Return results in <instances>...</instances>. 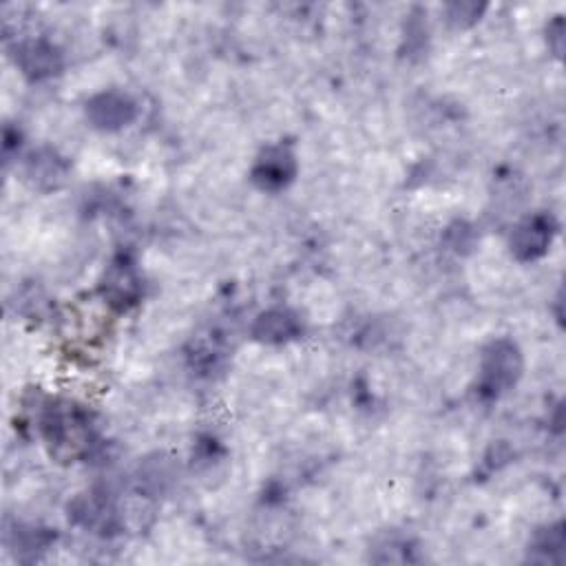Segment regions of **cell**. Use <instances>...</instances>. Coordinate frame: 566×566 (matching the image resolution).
<instances>
[{"instance_id": "obj_1", "label": "cell", "mask_w": 566, "mask_h": 566, "mask_svg": "<svg viewBox=\"0 0 566 566\" xmlns=\"http://www.w3.org/2000/svg\"><path fill=\"white\" fill-rule=\"evenodd\" d=\"M40 429L49 453L60 462H73L88 451L91 422L88 416L73 402H51L40 418Z\"/></svg>"}, {"instance_id": "obj_2", "label": "cell", "mask_w": 566, "mask_h": 566, "mask_svg": "<svg viewBox=\"0 0 566 566\" xmlns=\"http://www.w3.org/2000/svg\"><path fill=\"white\" fill-rule=\"evenodd\" d=\"M520 374L522 354L517 345L509 338H497L482 354L478 387L484 396H500L517 382Z\"/></svg>"}, {"instance_id": "obj_3", "label": "cell", "mask_w": 566, "mask_h": 566, "mask_svg": "<svg viewBox=\"0 0 566 566\" xmlns=\"http://www.w3.org/2000/svg\"><path fill=\"white\" fill-rule=\"evenodd\" d=\"M250 175L261 190H281L296 175V157L287 146H268L259 153Z\"/></svg>"}, {"instance_id": "obj_4", "label": "cell", "mask_w": 566, "mask_h": 566, "mask_svg": "<svg viewBox=\"0 0 566 566\" xmlns=\"http://www.w3.org/2000/svg\"><path fill=\"white\" fill-rule=\"evenodd\" d=\"M86 117L95 128L117 130L133 122L135 104L126 93L104 91L86 102Z\"/></svg>"}, {"instance_id": "obj_5", "label": "cell", "mask_w": 566, "mask_h": 566, "mask_svg": "<svg viewBox=\"0 0 566 566\" xmlns=\"http://www.w3.org/2000/svg\"><path fill=\"white\" fill-rule=\"evenodd\" d=\"M15 64L29 80L38 82V80H46V77H53L60 73L62 53L49 40L35 38V40L20 42L15 46Z\"/></svg>"}, {"instance_id": "obj_6", "label": "cell", "mask_w": 566, "mask_h": 566, "mask_svg": "<svg viewBox=\"0 0 566 566\" xmlns=\"http://www.w3.org/2000/svg\"><path fill=\"white\" fill-rule=\"evenodd\" d=\"M102 294L108 305L117 310H126L137 303L142 296V281L135 265L126 259L113 261L102 279Z\"/></svg>"}, {"instance_id": "obj_7", "label": "cell", "mask_w": 566, "mask_h": 566, "mask_svg": "<svg viewBox=\"0 0 566 566\" xmlns=\"http://www.w3.org/2000/svg\"><path fill=\"white\" fill-rule=\"evenodd\" d=\"M553 239V221L544 214H533L520 221L511 234V252L520 261L539 259Z\"/></svg>"}, {"instance_id": "obj_8", "label": "cell", "mask_w": 566, "mask_h": 566, "mask_svg": "<svg viewBox=\"0 0 566 566\" xmlns=\"http://www.w3.org/2000/svg\"><path fill=\"white\" fill-rule=\"evenodd\" d=\"M301 334V321L294 312L285 307H274L263 314L252 325V336L268 345H279L296 338Z\"/></svg>"}, {"instance_id": "obj_9", "label": "cell", "mask_w": 566, "mask_h": 566, "mask_svg": "<svg viewBox=\"0 0 566 566\" xmlns=\"http://www.w3.org/2000/svg\"><path fill=\"white\" fill-rule=\"evenodd\" d=\"M62 175H64L62 161L49 150L33 155V159L27 166V177L38 188H55L62 181Z\"/></svg>"}, {"instance_id": "obj_10", "label": "cell", "mask_w": 566, "mask_h": 566, "mask_svg": "<svg viewBox=\"0 0 566 566\" xmlns=\"http://www.w3.org/2000/svg\"><path fill=\"white\" fill-rule=\"evenodd\" d=\"M564 548V531H562V524H555V526H548L544 528L542 533L535 535V542H533V551L537 553H548V562H553L551 553H559Z\"/></svg>"}, {"instance_id": "obj_11", "label": "cell", "mask_w": 566, "mask_h": 566, "mask_svg": "<svg viewBox=\"0 0 566 566\" xmlns=\"http://www.w3.org/2000/svg\"><path fill=\"white\" fill-rule=\"evenodd\" d=\"M482 11H484V4H475V2H453L447 7L449 22H453L455 27L473 24Z\"/></svg>"}]
</instances>
